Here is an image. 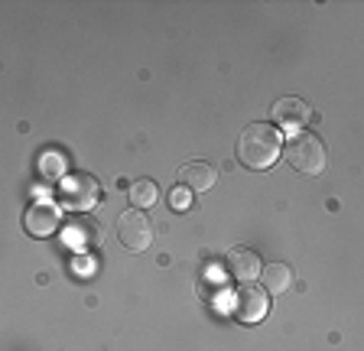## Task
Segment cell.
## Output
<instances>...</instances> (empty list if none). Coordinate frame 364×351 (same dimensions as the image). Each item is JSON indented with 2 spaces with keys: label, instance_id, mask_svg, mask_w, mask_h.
Here are the masks:
<instances>
[{
  "label": "cell",
  "instance_id": "10",
  "mask_svg": "<svg viewBox=\"0 0 364 351\" xmlns=\"http://www.w3.org/2000/svg\"><path fill=\"white\" fill-rule=\"evenodd\" d=\"M218 179V169L212 163H202V160H192L179 169V185H186L189 192H208Z\"/></svg>",
  "mask_w": 364,
  "mask_h": 351
},
{
  "label": "cell",
  "instance_id": "3",
  "mask_svg": "<svg viewBox=\"0 0 364 351\" xmlns=\"http://www.w3.org/2000/svg\"><path fill=\"white\" fill-rule=\"evenodd\" d=\"M287 160L296 173L318 176L328 163V153H326V144H322L316 134H296L287 144Z\"/></svg>",
  "mask_w": 364,
  "mask_h": 351
},
{
  "label": "cell",
  "instance_id": "11",
  "mask_svg": "<svg viewBox=\"0 0 364 351\" xmlns=\"http://www.w3.org/2000/svg\"><path fill=\"white\" fill-rule=\"evenodd\" d=\"M260 276H264L267 293H287L289 286H293V270H289L287 264H267Z\"/></svg>",
  "mask_w": 364,
  "mask_h": 351
},
{
  "label": "cell",
  "instance_id": "4",
  "mask_svg": "<svg viewBox=\"0 0 364 351\" xmlns=\"http://www.w3.org/2000/svg\"><path fill=\"white\" fill-rule=\"evenodd\" d=\"M117 241H121L127 251H146L153 244V225L140 208H127V212L117 218Z\"/></svg>",
  "mask_w": 364,
  "mask_h": 351
},
{
  "label": "cell",
  "instance_id": "6",
  "mask_svg": "<svg viewBox=\"0 0 364 351\" xmlns=\"http://www.w3.org/2000/svg\"><path fill=\"white\" fill-rule=\"evenodd\" d=\"M225 270L231 280L237 283H254L260 274H264V267H260V257L254 251H247V247H235V251L225 254Z\"/></svg>",
  "mask_w": 364,
  "mask_h": 351
},
{
  "label": "cell",
  "instance_id": "9",
  "mask_svg": "<svg viewBox=\"0 0 364 351\" xmlns=\"http://www.w3.org/2000/svg\"><path fill=\"white\" fill-rule=\"evenodd\" d=\"M270 117L280 124V127H303V124L312 121V107L306 104L303 98H280L273 104Z\"/></svg>",
  "mask_w": 364,
  "mask_h": 351
},
{
  "label": "cell",
  "instance_id": "1",
  "mask_svg": "<svg viewBox=\"0 0 364 351\" xmlns=\"http://www.w3.org/2000/svg\"><path fill=\"white\" fill-rule=\"evenodd\" d=\"M280 153H283V137L273 124L264 121L247 124L241 130V137H237V160L247 169H270L280 160Z\"/></svg>",
  "mask_w": 364,
  "mask_h": 351
},
{
  "label": "cell",
  "instance_id": "7",
  "mask_svg": "<svg viewBox=\"0 0 364 351\" xmlns=\"http://www.w3.org/2000/svg\"><path fill=\"white\" fill-rule=\"evenodd\" d=\"M23 225H26V231H30L33 237H49V234L59 231L62 215H59V208H55L53 202H36V205H30V212H26Z\"/></svg>",
  "mask_w": 364,
  "mask_h": 351
},
{
  "label": "cell",
  "instance_id": "13",
  "mask_svg": "<svg viewBox=\"0 0 364 351\" xmlns=\"http://www.w3.org/2000/svg\"><path fill=\"white\" fill-rule=\"evenodd\" d=\"M169 205H173L176 212H182V208H189V205H192V195H189V189H186V185H179V189H173V192H169Z\"/></svg>",
  "mask_w": 364,
  "mask_h": 351
},
{
  "label": "cell",
  "instance_id": "5",
  "mask_svg": "<svg viewBox=\"0 0 364 351\" xmlns=\"http://www.w3.org/2000/svg\"><path fill=\"white\" fill-rule=\"evenodd\" d=\"M62 241L65 247L72 251H91V247H98V225L85 218V215H72L65 225H62Z\"/></svg>",
  "mask_w": 364,
  "mask_h": 351
},
{
  "label": "cell",
  "instance_id": "8",
  "mask_svg": "<svg viewBox=\"0 0 364 351\" xmlns=\"http://www.w3.org/2000/svg\"><path fill=\"white\" fill-rule=\"evenodd\" d=\"M267 309H270V299H267L264 290H257V286H241V293H237V303H235V315L241 322H260L267 315Z\"/></svg>",
  "mask_w": 364,
  "mask_h": 351
},
{
  "label": "cell",
  "instance_id": "12",
  "mask_svg": "<svg viewBox=\"0 0 364 351\" xmlns=\"http://www.w3.org/2000/svg\"><path fill=\"white\" fill-rule=\"evenodd\" d=\"M156 199H159V185L153 179H136L130 185V205L134 208H150Z\"/></svg>",
  "mask_w": 364,
  "mask_h": 351
},
{
  "label": "cell",
  "instance_id": "2",
  "mask_svg": "<svg viewBox=\"0 0 364 351\" xmlns=\"http://www.w3.org/2000/svg\"><path fill=\"white\" fill-rule=\"evenodd\" d=\"M55 195H59V202L65 208L82 215V212H88V208H95V202H98V195H101V185H98V179L88 173H65L59 179V185H55Z\"/></svg>",
  "mask_w": 364,
  "mask_h": 351
}]
</instances>
